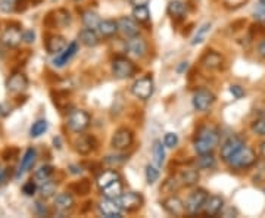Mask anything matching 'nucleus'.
I'll return each mask as SVG.
<instances>
[{"label": "nucleus", "instance_id": "f257e3e1", "mask_svg": "<svg viewBox=\"0 0 265 218\" xmlns=\"http://www.w3.org/2000/svg\"><path fill=\"white\" fill-rule=\"evenodd\" d=\"M256 162V153L253 152V149L243 146L236 155H233L229 161L230 167L236 168V170H245L252 167L253 164Z\"/></svg>", "mask_w": 265, "mask_h": 218}, {"label": "nucleus", "instance_id": "f03ea898", "mask_svg": "<svg viewBox=\"0 0 265 218\" xmlns=\"http://www.w3.org/2000/svg\"><path fill=\"white\" fill-rule=\"evenodd\" d=\"M112 73L117 78H130L136 73V65L125 56H117L112 61Z\"/></svg>", "mask_w": 265, "mask_h": 218}, {"label": "nucleus", "instance_id": "7ed1b4c3", "mask_svg": "<svg viewBox=\"0 0 265 218\" xmlns=\"http://www.w3.org/2000/svg\"><path fill=\"white\" fill-rule=\"evenodd\" d=\"M90 126V115L83 109H75L70 114L68 118V127L74 133H83Z\"/></svg>", "mask_w": 265, "mask_h": 218}, {"label": "nucleus", "instance_id": "20e7f679", "mask_svg": "<svg viewBox=\"0 0 265 218\" xmlns=\"http://www.w3.org/2000/svg\"><path fill=\"white\" fill-rule=\"evenodd\" d=\"M214 103H215V94L206 89H200L193 94V106L199 112L208 111Z\"/></svg>", "mask_w": 265, "mask_h": 218}, {"label": "nucleus", "instance_id": "39448f33", "mask_svg": "<svg viewBox=\"0 0 265 218\" xmlns=\"http://www.w3.org/2000/svg\"><path fill=\"white\" fill-rule=\"evenodd\" d=\"M153 90H155V87H153V80H152V77H149V75L139 78V80L133 84V87H131L133 94H134L136 97L141 99V100H147V99L153 94Z\"/></svg>", "mask_w": 265, "mask_h": 218}, {"label": "nucleus", "instance_id": "423d86ee", "mask_svg": "<svg viewBox=\"0 0 265 218\" xmlns=\"http://www.w3.org/2000/svg\"><path fill=\"white\" fill-rule=\"evenodd\" d=\"M125 50L127 54L131 58H143L147 53V43L144 38L134 36V37H128V40L125 41Z\"/></svg>", "mask_w": 265, "mask_h": 218}, {"label": "nucleus", "instance_id": "0eeeda50", "mask_svg": "<svg viewBox=\"0 0 265 218\" xmlns=\"http://www.w3.org/2000/svg\"><path fill=\"white\" fill-rule=\"evenodd\" d=\"M70 24H71V15H70V12L65 11V9L53 11V12H50V14L46 17V19H44V25L49 27V28H56V27L64 28V27H67V25H70Z\"/></svg>", "mask_w": 265, "mask_h": 218}, {"label": "nucleus", "instance_id": "6e6552de", "mask_svg": "<svg viewBox=\"0 0 265 218\" xmlns=\"http://www.w3.org/2000/svg\"><path fill=\"white\" fill-rule=\"evenodd\" d=\"M208 199V193L203 189H197L193 193H190V196L186 200V211L192 215L197 214L206 203Z\"/></svg>", "mask_w": 265, "mask_h": 218}, {"label": "nucleus", "instance_id": "1a4fd4ad", "mask_svg": "<svg viewBox=\"0 0 265 218\" xmlns=\"http://www.w3.org/2000/svg\"><path fill=\"white\" fill-rule=\"evenodd\" d=\"M99 211L106 218H121L123 217V208L117 199L105 198L99 203Z\"/></svg>", "mask_w": 265, "mask_h": 218}, {"label": "nucleus", "instance_id": "9d476101", "mask_svg": "<svg viewBox=\"0 0 265 218\" xmlns=\"http://www.w3.org/2000/svg\"><path fill=\"white\" fill-rule=\"evenodd\" d=\"M245 146V140L240 136H231L229 137L224 145L221 146V158L223 161L229 162L233 155H236L242 147Z\"/></svg>", "mask_w": 265, "mask_h": 218}, {"label": "nucleus", "instance_id": "9b49d317", "mask_svg": "<svg viewBox=\"0 0 265 218\" xmlns=\"http://www.w3.org/2000/svg\"><path fill=\"white\" fill-rule=\"evenodd\" d=\"M117 200L120 202L123 211H127V212L137 211V209L141 208V205H143V196H141L140 193H136V192L123 193Z\"/></svg>", "mask_w": 265, "mask_h": 218}, {"label": "nucleus", "instance_id": "f8f14e48", "mask_svg": "<svg viewBox=\"0 0 265 218\" xmlns=\"http://www.w3.org/2000/svg\"><path fill=\"white\" fill-rule=\"evenodd\" d=\"M133 140H134V136H133L131 130L120 128V130H117L114 133L111 145L117 150H124V149H127V147H130L133 145Z\"/></svg>", "mask_w": 265, "mask_h": 218}, {"label": "nucleus", "instance_id": "ddd939ff", "mask_svg": "<svg viewBox=\"0 0 265 218\" xmlns=\"http://www.w3.org/2000/svg\"><path fill=\"white\" fill-rule=\"evenodd\" d=\"M162 206L168 214H171L174 217H183L186 214V205L178 196H170V198L164 199Z\"/></svg>", "mask_w": 265, "mask_h": 218}, {"label": "nucleus", "instance_id": "4468645a", "mask_svg": "<svg viewBox=\"0 0 265 218\" xmlns=\"http://www.w3.org/2000/svg\"><path fill=\"white\" fill-rule=\"evenodd\" d=\"M0 41H2V44L6 47H17L22 41V33L17 27H8L5 30V33L2 34Z\"/></svg>", "mask_w": 265, "mask_h": 218}, {"label": "nucleus", "instance_id": "2eb2a0df", "mask_svg": "<svg viewBox=\"0 0 265 218\" xmlns=\"http://www.w3.org/2000/svg\"><path fill=\"white\" fill-rule=\"evenodd\" d=\"M6 87L12 93H22L28 87V78L21 73H15L8 78Z\"/></svg>", "mask_w": 265, "mask_h": 218}, {"label": "nucleus", "instance_id": "dca6fc26", "mask_svg": "<svg viewBox=\"0 0 265 218\" xmlns=\"http://www.w3.org/2000/svg\"><path fill=\"white\" fill-rule=\"evenodd\" d=\"M223 62H224V58L221 56V54L218 53V52H206L203 56H202V59H200V64L206 68V70H218V68H221V65H223Z\"/></svg>", "mask_w": 265, "mask_h": 218}, {"label": "nucleus", "instance_id": "f3484780", "mask_svg": "<svg viewBox=\"0 0 265 218\" xmlns=\"http://www.w3.org/2000/svg\"><path fill=\"white\" fill-rule=\"evenodd\" d=\"M117 22H118V31H121L125 37H134L139 34V24L136 19L123 17Z\"/></svg>", "mask_w": 265, "mask_h": 218}, {"label": "nucleus", "instance_id": "a211bd4d", "mask_svg": "<svg viewBox=\"0 0 265 218\" xmlns=\"http://www.w3.org/2000/svg\"><path fill=\"white\" fill-rule=\"evenodd\" d=\"M77 50H78V44H77V41H72V43H70L61 53H58V56L55 58V61H53V64H55L56 67H64V65H67L70 61H71V58L74 56V54L77 53Z\"/></svg>", "mask_w": 265, "mask_h": 218}, {"label": "nucleus", "instance_id": "6ab92c4d", "mask_svg": "<svg viewBox=\"0 0 265 218\" xmlns=\"http://www.w3.org/2000/svg\"><path fill=\"white\" fill-rule=\"evenodd\" d=\"M223 206H224V199L221 196L214 195V196H208L206 203H205L203 208H205V214L206 215L214 217V215H218L221 212Z\"/></svg>", "mask_w": 265, "mask_h": 218}, {"label": "nucleus", "instance_id": "aec40b11", "mask_svg": "<svg viewBox=\"0 0 265 218\" xmlns=\"http://www.w3.org/2000/svg\"><path fill=\"white\" fill-rule=\"evenodd\" d=\"M93 145H94V139L91 136H87V134H80L74 142L75 150L81 155H88L94 147Z\"/></svg>", "mask_w": 265, "mask_h": 218}, {"label": "nucleus", "instance_id": "412c9836", "mask_svg": "<svg viewBox=\"0 0 265 218\" xmlns=\"http://www.w3.org/2000/svg\"><path fill=\"white\" fill-rule=\"evenodd\" d=\"M65 47H67V40L62 36L53 34L46 40V50L49 53H52V54L53 53H61Z\"/></svg>", "mask_w": 265, "mask_h": 218}, {"label": "nucleus", "instance_id": "4be33fe9", "mask_svg": "<svg viewBox=\"0 0 265 218\" xmlns=\"http://www.w3.org/2000/svg\"><path fill=\"white\" fill-rule=\"evenodd\" d=\"M55 208L61 212H67L74 208V198L70 193H59L56 195L55 200H53Z\"/></svg>", "mask_w": 265, "mask_h": 218}, {"label": "nucleus", "instance_id": "5701e85b", "mask_svg": "<svg viewBox=\"0 0 265 218\" xmlns=\"http://www.w3.org/2000/svg\"><path fill=\"white\" fill-rule=\"evenodd\" d=\"M35 158H37V152L34 147H28L27 152L24 153L22 159H21V164H19V173L18 176L24 174L25 171H28L30 168H33V165L35 164Z\"/></svg>", "mask_w": 265, "mask_h": 218}, {"label": "nucleus", "instance_id": "b1692460", "mask_svg": "<svg viewBox=\"0 0 265 218\" xmlns=\"http://www.w3.org/2000/svg\"><path fill=\"white\" fill-rule=\"evenodd\" d=\"M120 174L115 171V170H108V171H102L97 179H96V183H97V187L102 190L105 189L106 186H109L111 183H114L115 180H120Z\"/></svg>", "mask_w": 265, "mask_h": 218}, {"label": "nucleus", "instance_id": "393cba45", "mask_svg": "<svg viewBox=\"0 0 265 218\" xmlns=\"http://www.w3.org/2000/svg\"><path fill=\"white\" fill-rule=\"evenodd\" d=\"M99 33L102 37H112L117 31H118V22L117 21H112V19H105V21H100L99 27H97Z\"/></svg>", "mask_w": 265, "mask_h": 218}, {"label": "nucleus", "instance_id": "a878e982", "mask_svg": "<svg viewBox=\"0 0 265 218\" xmlns=\"http://www.w3.org/2000/svg\"><path fill=\"white\" fill-rule=\"evenodd\" d=\"M78 40L84 44V46H88V47H94L99 44V37L97 34L94 33V30L91 28H84L80 31L78 34Z\"/></svg>", "mask_w": 265, "mask_h": 218}, {"label": "nucleus", "instance_id": "bb28decb", "mask_svg": "<svg viewBox=\"0 0 265 218\" xmlns=\"http://www.w3.org/2000/svg\"><path fill=\"white\" fill-rule=\"evenodd\" d=\"M102 192H103L105 198L118 199L123 195V183H121V179L120 180H115L109 186H106L105 189H102Z\"/></svg>", "mask_w": 265, "mask_h": 218}, {"label": "nucleus", "instance_id": "cd10ccee", "mask_svg": "<svg viewBox=\"0 0 265 218\" xmlns=\"http://www.w3.org/2000/svg\"><path fill=\"white\" fill-rule=\"evenodd\" d=\"M180 182H181V184L186 186V187L194 186V184L199 182V173H197L196 170H192V168L183 170L181 174H180Z\"/></svg>", "mask_w": 265, "mask_h": 218}, {"label": "nucleus", "instance_id": "c85d7f7f", "mask_svg": "<svg viewBox=\"0 0 265 218\" xmlns=\"http://www.w3.org/2000/svg\"><path fill=\"white\" fill-rule=\"evenodd\" d=\"M215 165H217L215 158L212 156L211 153L200 155V156L196 159V167L200 168V170H212V168H215Z\"/></svg>", "mask_w": 265, "mask_h": 218}, {"label": "nucleus", "instance_id": "c756f323", "mask_svg": "<svg viewBox=\"0 0 265 218\" xmlns=\"http://www.w3.org/2000/svg\"><path fill=\"white\" fill-rule=\"evenodd\" d=\"M52 100H53V105H55L58 109H61V111H64V109L68 106V103H70V94H68V91H53L52 93Z\"/></svg>", "mask_w": 265, "mask_h": 218}, {"label": "nucleus", "instance_id": "7c9ffc66", "mask_svg": "<svg viewBox=\"0 0 265 218\" xmlns=\"http://www.w3.org/2000/svg\"><path fill=\"white\" fill-rule=\"evenodd\" d=\"M153 159L158 167H161L165 161V145L162 146V142L159 140L153 143Z\"/></svg>", "mask_w": 265, "mask_h": 218}, {"label": "nucleus", "instance_id": "2f4dec72", "mask_svg": "<svg viewBox=\"0 0 265 218\" xmlns=\"http://www.w3.org/2000/svg\"><path fill=\"white\" fill-rule=\"evenodd\" d=\"M90 189H91V183L88 179H83L70 186V190L77 195H87V193H90Z\"/></svg>", "mask_w": 265, "mask_h": 218}, {"label": "nucleus", "instance_id": "473e14b6", "mask_svg": "<svg viewBox=\"0 0 265 218\" xmlns=\"http://www.w3.org/2000/svg\"><path fill=\"white\" fill-rule=\"evenodd\" d=\"M186 12V5L180 0H173V2L168 5V14L173 17V18H180L183 17Z\"/></svg>", "mask_w": 265, "mask_h": 218}, {"label": "nucleus", "instance_id": "72a5a7b5", "mask_svg": "<svg viewBox=\"0 0 265 218\" xmlns=\"http://www.w3.org/2000/svg\"><path fill=\"white\" fill-rule=\"evenodd\" d=\"M83 24L86 25V28H91V30H96L100 24V19L99 17L91 12V11H87L83 14Z\"/></svg>", "mask_w": 265, "mask_h": 218}, {"label": "nucleus", "instance_id": "f704fd0d", "mask_svg": "<svg viewBox=\"0 0 265 218\" xmlns=\"http://www.w3.org/2000/svg\"><path fill=\"white\" fill-rule=\"evenodd\" d=\"M53 173H55V170H53V167H50V165H44V167H41L40 170H37V171H35L34 179H35L38 183H44V182H47V180H50V179H52Z\"/></svg>", "mask_w": 265, "mask_h": 218}, {"label": "nucleus", "instance_id": "c9c22d12", "mask_svg": "<svg viewBox=\"0 0 265 218\" xmlns=\"http://www.w3.org/2000/svg\"><path fill=\"white\" fill-rule=\"evenodd\" d=\"M133 17L137 22H147L150 18V12H149L147 6H134Z\"/></svg>", "mask_w": 265, "mask_h": 218}, {"label": "nucleus", "instance_id": "e433bc0d", "mask_svg": "<svg viewBox=\"0 0 265 218\" xmlns=\"http://www.w3.org/2000/svg\"><path fill=\"white\" fill-rule=\"evenodd\" d=\"M47 127H49V124H47L46 120H38V121H35V123L33 124V127H31V130H30V136H31V137H40L41 134L46 133Z\"/></svg>", "mask_w": 265, "mask_h": 218}, {"label": "nucleus", "instance_id": "4c0bfd02", "mask_svg": "<svg viewBox=\"0 0 265 218\" xmlns=\"http://www.w3.org/2000/svg\"><path fill=\"white\" fill-rule=\"evenodd\" d=\"M55 192H56V183H55V182L47 180V182L41 183L40 193H41L43 198H50V196L55 195Z\"/></svg>", "mask_w": 265, "mask_h": 218}, {"label": "nucleus", "instance_id": "58836bf2", "mask_svg": "<svg viewBox=\"0 0 265 218\" xmlns=\"http://www.w3.org/2000/svg\"><path fill=\"white\" fill-rule=\"evenodd\" d=\"M209 30H211V24H203V25L197 30V33H196V36H194L192 44H199V43H202L203 38H205V36L209 33Z\"/></svg>", "mask_w": 265, "mask_h": 218}, {"label": "nucleus", "instance_id": "ea45409f", "mask_svg": "<svg viewBox=\"0 0 265 218\" xmlns=\"http://www.w3.org/2000/svg\"><path fill=\"white\" fill-rule=\"evenodd\" d=\"M158 179H159V171H158V168L153 167V165H147V167H146V182H147L149 184H153Z\"/></svg>", "mask_w": 265, "mask_h": 218}, {"label": "nucleus", "instance_id": "a19ab883", "mask_svg": "<svg viewBox=\"0 0 265 218\" xmlns=\"http://www.w3.org/2000/svg\"><path fill=\"white\" fill-rule=\"evenodd\" d=\"M252 130L258 136H265V117H261L256 121H253L252 123Z\"/></svg>", "mask_w": 265, "mask_h": 218}, {"label": "nucleus", "instance_id": "79ce46f5", "mask_svg": "<svg viewBox=\"0 0 265 218\" xmlns=\"http://www.w3.org/2000/svg\"><path fill=\"white\" fill-rule=\"evenodd\" d=\"M164 145L165 147H170V149L176 147L178 145V136L176 133H167L164 137Z\"/></svg>", "mask_w": 265, "mask_h": 218}, {"label": "nucleus", "instance_id": "37998d69", "mask_svg": "<svg viewBox=\"0 0 265 218\" xmlns=\"http://www.w3.org/2000/svg\"><path fill=\"white\" fill-rule=\"evenodd\" d=\"M178 189V184H177V180H173V179H168L165 182V184L162 186V192H167V193H173L174 190Z\"/></svg>", "mask_w": 265, "mask_h": 218}, {"label": "nucleus", "instance_id": "c03bdc74", "mask_svg": "<svg viewBox=\"0 0 265 218\" xmlns=\"http://www.w3.org/2000/svg\"><path fill=\"white\" fill-rule=\"evenodd\" d=\"M18 147H12V146H9V147H6L5 150H3V158L6 159V161H12V159H15L17 156H18Z\"/></svg>", "mask_w": 265, "mask_h": 218}, {"label": "nucleus", "instance_id": "a18cd8bd", "mask_svg": "<svg viewBox=\"0 0 265 218\" xmlns=\"http://www.w3.org/2000/svg\"><path fill=\"white\" fill-rule=\"evenodd\" d=\"M35 190H37V186H35L34 182H28V183H25L24 187H22V192H24V195H27V196H33V195L35 193Z\"/></svg>", "mask_w": 265, "mask_h": 218}, {"label": "nucleus", "instance_id": "49530a36", "mask_svg": "<svg viewBox=\"0 0 265 218\" xmlns=\"http://www.w3.org/2000/svg\"><path fill=\"white\" fill-rule=\"evenodd\" d=\"M121 155H117V156H106V159H105V162L106 164H111V165H118V164H123L127 158H121V159H118Z\"/></svg>", "mask_w": 265, "mask_h": 218}, {"label": "nucleus", "instance_id": "de8ad7c7", "mask_svg": "<svg viewBox=\"0 0 265 218\" xmlns=\"http://www.w3.org/2000/svg\"><path fill=\"white\" fill-rule=\"evenodd\" d=\"M230 91H231V94H233L236 99H240V97L245 96V90H243V87H240V86H231V87H230Z\"/></svg>", "mask_w": 265, "mask_h": 218}, {"label": "nucleus", "instance_id": "09e8293b", "mask_svg": "<svg viewBox=\"0 0 265 218\" xmlns=\"http://www.w3.org/2000/svg\"><path fill=\"white\" fill-rule=\"evenodd\" d=\"M34 38H35L34 31L28 30V31H25V33H22V40H24V41H27V43H33V41H34Z\"/></svg>", "mask_w": 265, "mask_h": 218}, {"label": "nucleus", "instance_id": "8fccbe9b", "mask_svg": "<svg viewBox=\"0 0 265 218\" xmlns=\"http://www.w3.org/2000/svg\"><path fill=\"white\" fill-rule=\"evenodd\" d=\"M35 211H37V214H38V215H47V214H49V211H47L46 205H43L40 200H38V202H35Z\"/></svg>", "mask_w": 265, "mask_h": 218}, {"label": "nucleus", "instance_id": "3c124183", "mask_svg": "<svg viewBox=\"0 0 265 218\" xmlns=\"http://www.w3.org/2000/svg\"><path fill=\"white\" fill-rule=\"evenodd\" d=\"M255 19L259 21V22H265V11H264V8H259L255 12Z\"/></svg>", "mask_w": 265, "mask_h": 218}, {"label": "nucleus", "instance_id": "603ef678", "mask_svg": "<svg viewBox=\"0 0 265 218\" xmlns=\"http://www.w3.org/2000/svg\"><path fill=\"white\" fill-rule=\"evenodd\" d=\"M130 2L134 6H147V3L150 2V0H130Z\"/></svg>", "mask_w": 265, "mask_h": 218}, {"label": "nucleus", "instance_id": "864d4df0", "mask_svg": "<svg viewBox=\"0 0 265 218\" xmlns=\"http://www.w3.org/2000/svg\"><path fill=\"white\" fill-rule=\"evenodd\" d=\"M258 54H259V56H262V58H265V40L259 43V46H258Z\"/></svg>", "mask_w": 265, "mask_h": 218}, {"label": "nucleus", "instance_id": "5fc2aeb1", "mask_svg": "<svg viewBox=\"0 0 265 218\" xmlns=\"http://www.w3.org/2000/svg\"><path fill=\"white\" fill-rule=\"evenodd\" d=\"M261 155H262V156L265 158V142H264V143L261 145Z\"/></svg>", "mask_w": 265, "mask_h": 218}, {"label": "nucleus", "instance_id": "6e6d98bb", "mask_svg": "<svg viewBox=\"0 0 265 218\" xmlns=\"http://www.w3.org/2000/svg\"><path fill=\"white\" fill-rule=\"evenodd\" d=\"M259 8H264L265 9V0H259Z\"/></svg>", "mask_w": 265, "mask_h": 218}, {"label": "nucleus", "instance_id": "4d7b16f0", "mask_svg": "<svg viewBox=\"0 0 265 218\" xmlns=\"http://www.w3.org/2000/svg\"><path fill=\"white\" fill-rule=\"evenodd\" d=\"M77 2H78V0H77Z\"/></svg>", "mask_w": 265, "mask_h": 218}, {"label": "nucleus", "instance_id": "13d9d810", "mask_svg": "<svg viewBox=\"0 0 265 218\" xmlns=\"http://www.w3.org/2000/svg\"><path fill=\"white\" fill-rule=\"evenodd\" d=\"M264 117H265V115H264Z\"/></svg>", "mask_w": 265, "mask_h": 218}]
</instances>
